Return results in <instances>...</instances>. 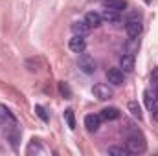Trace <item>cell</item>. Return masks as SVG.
I'll return each mask as SVG.
<instances>
[{
  "mask_svg": "<svg viewBox=\"0 0 158 156\" xmlns=\"http://www.w3.org/2000/svg\"><path fill=\"white\" fill-rule=\"evenodd\" d=\"M125 147H127L129 154H142V153H145L147 143H145V138H143V136H140V134H132V136L127 138Z\"/></svg>",
  "mask_w": 158,
  "mask_h": 156,
  "instance_id": "6da1fadb",
  "label": "cell"
},
{
  "mask_svg": "<svg viewBox=\"0 0 158 156\" xmlns=\"http://www.w3.org/2000/svg\"><path fill=\"white\" fill-rule=\"evenodd\" d=\"M92 94H94V97H98L99 101H107V99H110L112 97V88H110V84H107V83H96L94 86H92Z\"/></svg>",
  "mask_w": 158,
  "mask_h": 156,
  "instance_id": "7a4b0ae2",
  "label": "cell"
},
{
  "mask_svg": "<svg viewBox=\"0 0 158 156\" xmlns=\"http://www.w3.org/2000/svg\"><path fill=\"white\" fill-rule=\"evenodd\" d=\"M68 48H70L74 53L81 55L83 51H86V40H85L83 35H76V33H74V35L68 39Z\"/></svg>",
  "mask_w": 158,
  "mask_h": 156,
  "instance_id": "3957f363",
  "label": "cell"
},
{
  "mask_svg": "<svg viewBox=\"0 0 158 156\" xmlns=\"http://www.w3.org/2000/svg\"><path fill=\"white\" fill-rule=\"evenodd\" d=\"M142 20L140 18H129L127 22H125V31H127V35L131 37V39H136L140 33H142Z\"/></svg>",
  "mask_w": 158,
  "mask_h": 156,
  "instance_id": "277c9868",
  "label": "cell"
},
{
  "mask_svg": "<svg viewBox=\"0 0 158 156\" xmlns=\"http://www.w3.org/2000/svg\"><path fill=\"white\" fill-rule=\"evenodd\" d=\"M107 81L110 86H121L125 83V77H123V70L121 68H109L107 70Z\"/></svg>",
  "mask_w": 158,
  "mask_h": 156,
  "instance_id": "5b68a950",
  "label": "cell"
},
{
  "mask_svg": "<svg viewBox=\"0 0 158 156\" xmlns=\"http://www.w3.org/2000/svg\"><path fill=\"white\" fill-rule=\"evenodd\" d=\"M79 68L85 72V74H94L96 72V61L88 55V53H81L79 55Z\"/></svg>",
  "mask_w": 158,
  "mask_h": 156,
  "instance_id": "8992f818",
  "label": "cell"
},
{
  "mask_svg": "<svg viewBox=\"0 0 158 156\" xmlns=\"http://www.w3.org/2000/svg\"><path fill=\"white\" fill-rule=\"evenodd\" d=\"M85 127L88 132H98L101 127V117L99 114H86L85 116Z\"/></svg>",
  "mask_w": 158,
  "mask_h": 156,
  "instance_id": "52a82bcc",
  "label": "cell"
},
{
  "mask_svg": "<svg viewBox=\"0 0 158 156\" xmlns=\"http://www.w3.org/2000/svg\"><path fill=\"white\" fill-rule=\"evenodd\" d=\"M134 63H136V59H134L132 53H123V55L119 57V68L123 70V74L132 72V70H134Z\"/></svg>",
  "mask_w": 158,
  "mask_h": 156,
  "instance_id": "ba28073f",
  "label": "cell"
},
{
  "mask_svg": "<svg viewBox=\"0 0 158 156\" xmlns=\"http://www.w3.org/2000/svg\"><path fill=\"white\" fill-rule=\"evenodd\" d=\"M99 15H101V20L107 22V24H118L119 20H121V13L114 11V9H109V7H105Z\"/></svg>",
  "mask_w": 158,
  "mask_h": 156,
  "instance_id": "9c48e42d",
  "label": "cell"
},
{
  "mask_svg": "<svg viewBox=\"0 0 158 156\" xmlns=\"http://www.w3.org/2000/svg\"><path fill=\"white\" fill-rule=\"evenodd\" d=\"M119 116H121V112H119L118 107H107V109H103V110L99 112L101 121H114V119H118Z\"/></svg>",
  "mask_w": 158,
  "mask_h": 156,
  "instance_id": "30bf717a",
  "label": "cell"
},
{
  "mask_svg": "<svg viewBox=\"0 0 158 156\" xmlns=\"http://www.w3.org/2000/svg\"><path fill=\"white\" fill-rule=\"evenodd\" d=\"M90 30H92V28L86 24V20H85V18H83V20H76V22L72 24V31H74L76 35H83V37H85Z\"/></svg>",
  "mask_w": 158,
  "mask_h": 156,
  "instance_id": "8fae6325",
  "label": "cell"
},
{
  "mask_svg": "<svg viewBox=\"0 0 158 156\" xmlns=\"http://www.w3.org/2000/svg\"><path fill=\"white\" fill-rule=\"evenodd\" d=\"M85 20H86V24L90 26V28H99L101 26V15L99 13H96V11H90V13H86L85 15Z\"/></svg>",
  "mask_w": 158,
  "mask_h": 156,
  "instance_id": "7c38bea8",
  "label": "cell"
},
{
  "mask_svg": "<svg viewBox=\"0 0 158 156\" xmlns=\"http://www.w3.org/2000/svg\"><path fill=\"white\" fill-rule=\"evenodd\" d=\"M103 7H109V9H114V11H123L127 7V0H105L103 2Z\"/></svg>",
  "mask_w": 158,
  "mask_h": 156,
  "instance_id": "4fadbf2b",
  "label": "cell"
},
{
  "mask_svg": "<svg viewBox=\"0 0 158 156\" xmlns=\"http://www.w3.org/2000/svg\"><path fill=\"white\" fill-rule=\"evenodd\" d=\"M127 109H129V112H131V116H132V117H136V119H143L142 107H140V103H138V101H129Z\"/></svg>",
  "mask_w": 158,
  "mask_h": 156,
  "instance_id": "5bb4252c",
  "label": "cell"
},
{
  "mask_svg": "<svg viewBox=\"0 0 158 156\" xmlns=\"http://www.w3.org/2000/svg\"><path fill=\"white\" fill-rule=\"evenodd\" d=\"M143 99H145V107L151 110L153 105L156 103V90H145L143 92Z\"/></svg>",
  "mask_w": 158,
  "mask_h": 156,
  "instance_id": "9a60e30c",
  "label": "cell"
},
{
  "mask_svg": "<svg viewBox=\"0 0 158 156\" xmlns=\"http://www.w3.org/2000/svg\"><path fill=\"white\" fill-rule=\"evenodd\" d=\"M0 116L4 117V119H7L11 125H15V123H17V117L11 114V110H9L6 105H0Z\"/></svg>",
  "mask_w": 158,
  "mask_h": 156,
  "instance_id": "2e32d148",
  "label": "cell"
},
{
  "mask_svg": "<svg viewBox=\"0 0 158 156\" xmlns=\"http://www.w3.org/2000/svg\"><path fill=\"white\" fill-rule=\"evenodd\" d=\"M33 153H42V147H40L39 140H31V142H30V145H28V149H26V154L31 156Z\"/></svg>",
  "mask_w": 158,
  "mask_h": 156,
  "instance_id": "e0dca14e",
  "label": "cell"
},
{
  "mask_svg": "<svg viewBox=\"0 0 158 156\" xmlns=\"http://www.w3.org/2000/svg\"><path fill=\"white\" fill-rule=\"evenodd\" d=\"M63 116H64V119H66V125H68L70 129H76V116H74V110H72V109H66Z\"/></svg>",
  "mask_w": 158,
  "mask_h": 156,
  "instance_id": "ac0fdd59",
  "label": "cell"
},
{
  "mask_svg": "<svg viewBox=\"0 0 158 156\" xmlns=\"http://www.w3.org/2000/svg\"><path fill=\"white\" fill-rule=\"evenodd\" d=\"M107 154H110V156H127L129 151H127V147H109V149H107Z\"/></svg>",
  "mask_w": 158,
  "mask_h": 156,
  "instance_id": "d6986e66",
  "label": "cell"
},
{
  "mask_svg": "<svg viewBox=\"0 0 158 156\" xmlns=\"http://www.w3.org/2000/svg\"><path fill=\"white\" fill-rule=\"evenodd\" d=\"M35 112H37V116H39L42 121H48V119H50L48 114H46V109H44L42 105H35Z\"/></svg>",
  "mask_w": 158,
  "mask_h": 156,
  "instance_id": "ffe728a7",
  "label": "cell"
},
{
  "mask_svg": "<svg viewBox=\"0 0 158 156\" xmlns=\"http://www.w3.org/2000/svg\"><path fill=\"white\" fill-rule=\"evenodd\" d=\"M151 84H153V90L158 92V68H155L151 74Z\"/></svg>",
  "mask_w": 158,
  "mask_h": 156,
  "instance_id": "44dd1931",
  "label": "cell"
},
{
  "mask_svg": "<svg viewBox=\"0 0 158 156\" xmlns=\"http://www.w3.org/2000/svg\"><path fill=\"white\" fill-rule=\"evenodd\" d=\"M59 90H61V94H63V96H66V97H70V96H72V92H70V88H68V84H66V83H59Z\"/></svg>",
  "mask_w": 158,
  "mask_h": 156,
  "instance_id": "7402d4cb",
  "label": "cell"
},
{
  "mask_svg": "<svg viewBox=\"0 0 158 156\" xmlns=\"http://www.w3.org/2000/svg\"><path fill=\"white\" fill-rule=\"evenodd\" d=\"M151 110H153V117H155V119L158 121V101L155 103V105H153V109H151Z\"/></svg>",
  "mask_w": 158,
  "mask_h": 156,
  "instance_id": "603a6c76",
  "label": "cell"
},
{
  "mask_svg": "<svg viewBox=\"0 0 158 156\" xmlns=\"http://www.w3.org/2000/svg\"><path fill=\"white\" fill-rule=\"evenodd\" d=\"M143 2H145V4H149V2H151V0H143Z\"/></svg>",
  "mask_w": 158,
  "mask_h": 156,
  "instance_id": "cb8c5ba5",
  "label": "cell"
}]
</instances>
